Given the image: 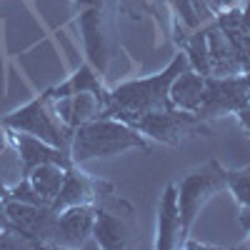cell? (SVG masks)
Listing matches in <instances>:
<instances>
[{
	"label": "cell",
	"mask_w": 250,
	"mask_h": 250,
	"mask_svg": "<svg viewBox=\"0 0 250 250\" xmlns=\"http://www.w3.org/2000/svg\"><path fill=\"white\" fill-rule=\"evenodd\" d=\"M188 65H190L188 55L183 50H178V55L168 62L165 70H160L150 78H138V80H128V83L115 85L108 93V108L103 113V118H118L123 123L133 125L143 115L173 108L170 85Z\"/></svg>",
	"instance_id": "cell-1"
},
{
	"label": "cell",
	"mask_w": 250,
	"mask_h": 250,
	"mask_svg": "<svg viewBox=\"0 0 250 250\" xmlns=\"http://www.w3.org/2000/svg\"><path fill=\"white\" fill-rule=\"evenodd\" d=\"M150 143L133 125L118 118H95L83 123L73 130L70 140V158L75 165L88 163L95 158H115L125 150H143L148 153Z\"/></svg>",
	"instance_id": "cell-2"
},
{
	"label": "cell",
	"mask_w": 250,
	"mask_h": 250,
	"mask_svg": "<svg viewBox=\"0 0 250 250\" xmlns=\"http://www.w3.org/2000/svg\"><path fill=\"white\" fill-rule=\"evenodd\" d=\"M0 125L13 133H28L35 135L40 140H45L50 145L70 150V140H73V128L60 120V115L55 113V100H53V90H43L38 98H33L30 103L20 105L18 110L8 113L0 118Z\"/></svg>",
	"instance_id": "cell-3"
},
{
	"label": "cell",
	"mask_w": 250,
	"mask_h": 250,
	"mask_svg": "<svg viewBox=\"0 0 250 250\" xmlns=\"http://www.w3.org/2000/svg\"><path fill=\"white\" fill-rule=\"evenodd\" d=\"M115 0H108L103 5H90L78 10V25L83 35V48H85L88 62L103 75H108L110 60L118 48L115 40Z\"/></svg>",
	"instance_id": "cell-4"
},
{
	"label": "cell",
	"mask_w": 250,
	"mask_h": 250,
	"mask_svg": "<svg viewBox=\"0 0 250 250\" xmlns=\"http://www.w3.org/2000/svg\"><path fill=\"white\" fill-rule=\"evenodd\" d=\"M223 190H228V183H225V168L218 160H208L198 170L183 178V183L178 185V208L185 238H190L193 223L198 220L200 210Z\"/></svg>",
	"instance_id": "cell-5"
},
{
	"label": "cell",
	"mask_w": 250,
	"mask_h": 250,
	"mask_svg": "<svg viewBox=\"0 0 250 250\" xmlns=\"http://www.w3.org/2000/svg\"><path fill=\"white\" fill-rule=\"evenodd\" d=\"M133 128L140 130L148 140H155L160 145H180L188 138H198V135H210V120H203L200 115L190 110H180V108H168L160 113L143 115L133 123Z\"/></svg>",
	"instance_id": "cell-6"
},
{
	"label": "cell",
	"mask_w": 250,
	"mask_h": 250,
	"mask_svg": "<svg viewBox=\"0 0 250 250\" xmlns=\"http://www.w3.org/2000/svg\"><path fill=\"white\" fill-rule=\"evenodd\" d=\"M135 223V208L120 198L118 193L103 198L95 205V225H93V240L98 248L118 250L130 243V230Z\"/></svg>",
	"instance_id": "cell-7"
},
{
	"label": "cell",
	"mask_w": 250,
	"mask_h": 250,
	"mask_svg": "<svg viewBox=\"0 0 250 250\" xmlns=\"http://www.w3.org/2000/svg\"><path fill=\"white\" fill-rule=\"evenodd\" d=\"M248 103H250V75L245 73L228 75V78L210 75L205 80V95L195 115H200L203 120H213L220 115H235Z\"/></svg>",
	"instance_id": "cell-8"
},
{
	"label": "cell",
	"mask_w": 250,
	"mask_h": 250,
	"mask_svg": "<svg viewBox=\"0 0 250 250\" xmlns=\"http://www.w3.org/2000/svg\"><path fill=\"white\" fill-rule=\"evenodd\" d=\"M5 213L10 220V230H15L18 235L30 240L33 248H53L58 213L50 205L5 200Z\"/></svg>",
	"instance_id": "cell-9"
},
{
	"label": "cell",
	"mask_w": 250,
	"mask_h": 250,
	"mask_svg": "<svg viewBox=\"0 0 250 250\" xmlns=\"http://www.w3.org/2000/svg\"><path fill=\"white\" fill-rule=\"evenodd\" d=\"M115 193V183L95 178L85 170H80V165H73V168L65 170V178H62L60 193L53 200V210L60 213L70 205H98L103 198H108Z\"/></svg>",
	"instance_id": "cell-10"
},
{
	"label": "cell",
	"mask_w": 250,
	"mask_h": 250,
	"mask_svg": "<svg viewBox=\"0 0 250 250\" xmlns=\"http://www.w3.org/2000/svg\"><path fill=\"white\" fill-rule=\"evenodd\" d=\"M93 225H95V205H70L58 213L55 220V238L53 248H85L95 245L93 240Z\"/></svg>",
	"instance_id": "cell-11"
},
{
	"label": "cell",
	"mask_w": 250,
	"mask_h": 250,
	"mask_svg": "<svg viewBox=\"0 0 250 250\" xmlns=\"http://www.w3.org/2000/svg\"><path fill=\"white\" fill-rule=\"evenodd\" d=\"M10 133V140L15 145V150L20 155V163H23V175L28 178V173L33 168H38V165L43 163H55V165H62V168H70L73 158H70V150L65 148H58V145H50L45 140H40L35 135H28V133Z\"/></svg>",
	"instance_id": "cell-12"
},
{
	"label": "cell",
	"mask_w": 250,
	"mask_h": 250,
	"mask_svg": "<svg viewBox=\"0 0 250 250\" xmlns=\"http://www.w3.org/2000/svg\"><path fill=\"white\" fill-rule=\"evenodd\" d=\"M183 233V220H180V208H178V185L168 183L163 190L160 205H158V238L155 250H178L185 245Z\"/></svg>",
	"instance_id": "cell-13"
},
{
	"label": "cell",
	"mask_w": 250,
	"mask_h": 250,
	"mask_svg": "<svg viewBox=\"0 0 250 250\" xmlns=\"http://www.w3.org/2000/svg\"><path fill=\"white\" fill-rule=\"evenodd\" d=\"M215 25L223 30L228 43L233 45L243 73L250 75V15H248V8H233V10L218 13Z\"/></svg>",
	"instance_id": "cell-14"
},
{
	"label": "cell",
	"mask_w": 250,
	"mask_h": 250,
	"mask_svg": "<svg viewBox=\"0 0 250 250\" xmlns=\"http://www.w3.org/2000/svg\"><path fill=\"white\" fill-rule=\"evenodd\" d=\"M53 100H55V113L60 115V120L65 125H70L73 130L83 123L103 118V113L108 108V100L95 95V93H75V95L53 98Z\"/></svg>",
	"instance_id": "cell-15"
},
{
	"label": "cell",
	"mask_w": 250,
	"mask_h": 250,
	"mask_svg": "<svg viewBox=\"0 0 250 250\" xmlns=\"http://www.w3.org/2000/svg\"><path fill=\"white\" fill-rule=\"evenodd\" d=\"M173 13V40L175 45L185 35L208 28L215 20V13L205 0H168Z\"/></svg>",
	"instance_id": "cell-16"
},
{
	"label": "cell",
	"mask_w": 250,
	"mask_h": 250,
	"mask_svg": "<svg viewBox=\"0 0 250 250\" xmlns=\"http://www.w3.org/2000/svg\"><path fill=\"white\" fill-rule=\"evenodd\" d=\"M208 62H210V75L215 78H228V75H240V60L228 43L223 30L215 25V20L208 25Z\"/></svg>",
	"instance_id": "cell-17"
},
{
	"label": "cell",
	"mask_w": 250,
	"mask_h": 250,
	"mask_svg": "<svg viewBox=\"0 0 250 250\" xmlns=\"http://www.w3.org/2000/svg\"><path fill=\"white\" fill-rule=\"evenodd\" d=\"M205 75H200L198 70H193L188 65L170 85V100L173 105L180 108V110H190L195 113L198 105L203 103V95H205Z\"/></svg>",
	"instance_id": "cell-18"
},
{
	"label": "cell",
	"mask_w": 250,
	"mask_h": 250,
	"mask_svg": "<svg viewBox=\"0 0 250 250\" xmlns=\"http://www.w3.org/2000/svg\"><path fill=\"white\" fill-rule=\"evenodd\" d=\"M50 90H53V98H65V95H75V93H95V95L105 98V100H108V93H110L105 85H103L100 73L90 65V62H83L65 83H60V85H55Z\"/></svg>",
	"instance_id": "cell-19"
},
{
	"label": "cell",
	"mask_w": 250,
	"mask_h": 250,
	"mask_svg": "<svg viewBox=\"0 0 250 250\" xmlns=\"http://www.w3.org/2000/svg\"><path fill=\"white\" fill-rule=\"evenodd\" d=\"M73 168V165H70ZM65 170L62 165H55V163H43L38 165V168H33L28 173V180L30 185L35 188V193L43 198L45 205H53V200L58 198L60 193V185H62V178H65Z\"/></svg>",
	"instance_id": "cell-20"
},
{
	"label": "cell",
	"mask_w": 250,
	"mask_h": 250,
	"mask_svg": "<svg viewBox=\"0 0 250 250\" xmlns=\"http://www.w3.org/2000/svg\"><path fill=\"white\" fill-rule=\"evenodd\" d=\"M225 183H228V190L235 198V203L250 205V165L248 168H235V170H225Z\"/></svg>",
	"instance_id": "cell-21"
},
{
	"label": "cell",
	"mask_w": 250,
	"mask_h": 250,
	"mask_svg": "<svg viewBox=\"0 0 250 250\" xmlns=\"http://www.w3.org/2000/svg\"><path fill=\"white\" fill-rule=\"evenodd\" d=\"M5 200L33 203V205H45V203H43V198H40V195L35 193V188L30 185V180H28V178H20L18 183H13V185L8 188V195H5Z\"/></svg>",
	"instance_id": "cell-22"
},
{
	"label": "cell",
	"mask_w": 250,
	"mask_h": 250,
	"mask_svg": "<svg viewBox=\"0 0 250 250\" xmlns=\"http://www.w3.org/2000/svg\"><path fill=\"white\" fill-rule=\"evenodd\" d=\"M120 13H125L130 20H143L148 13H153L150 0H115Z\"/></svg>",
	"instance_id": "cell-23"
},
{
	"label": "cell",
	"mask_w": 250,
	"mask_h": 250,
	"mask_svg": "<svg viewBox=\"0 0 250 250\" xmlns=\"http://www.w3.org/2000/svg\"><path fill=\"white\" fill-rule=\"evenodd\" d=\"M208 5H210V10L218 15L223 10H233V8H248L250 0H205Z\"/></svg>",
	"instance_id": "cell-24"
},
{
	"label": "cell",
	"mask_w": 250,
	"mask_h": 250,
	"mask_svg": "<svg viewBox=\"0 0 250 250\" xmlns=\"http://www.w3.org/2000/svg\"><path fill=\"white\" fill-rule=\"evenodd\" d=\"M235 118H238V123L243 125V130H245V135L250 138V103L245 108H240L238 113H235Z\"/></svg>",
	"instance_id": "cell-25"
},
{
	"label": "cell",
	"mask_w": 250,
	"mask_h": 250,
	"mask_svg": "<svg viewBox=\"0 0 250 250\" xmlns=\"http://www.w3.org/2000/svg\"><path fill=\"white\" fill-rule=\"evenodd\" d=\"M8 148H10V133H8V128L0 125V155H3Z\"/></svg>",
	"instance_id": "cell-26"
},
{
	"label": "cell",
	"mask_w": 250,
	"mask_h": 250,
	"mask_svg": "<svg viewBox=\"0 0 250 250\" xmlns=\"http://www.w3.org/2000/svg\"><path fill=\"white\" fill-rule=\"evenodd\" d=\"M0 230H10V220H8V213H5V200L0 198Z\"/></svg>",
	"instance_id": "cell-27"
},
{
	"label": "cell",
	"mask_w": 250,
	"mask_h": 250,
	"mask_svg": "<svg viewBox=\"0 0 250 250\" xmlns=\"http://www.w3.org/2000/svg\"><path fill=\"white\" fill-rule=\"evenodd\" d=\"M240 225L250 233V205H243L240 208Z\"/></svg>",
	"instance_id": "cell-28"
},
{
	"label": "cell",
	"mask_w": 250,
	"mask_h": 250,
	"mask_svg": "<svg viewBox=\"0 0 250 250\" xmlns=\"http://www.w3.org/2000/svg\"><path fill=\"white\" fill-rule=\"evenodd\" d=\"M75 8H90V5H103V3H108V0H73Z\"/></svg>",
	"instance_id": "cell-29"
},
{
	"label": "cell",
	"mask_w": 250,
	"mask_h": 250,
	"mask_svg": "<svg viewBox=\"0 0 250 250\" xmlns=\"http://www.w3.org/2000/svg\"><path fill=\"white\" fill-rule=\"evenodd\" d=\"M5 195H8V185H5L3 180H0V198H3V200H5Z\"/></svg>",
	"instance_id": "cell-30"
},
{
	"label": "cell",
	"mask_w": 250,
	"mask_h": 250,
	"mask_svg": "<svg viewBox=\"0 0 250 250\" xmlns=\"http://www.w3.org/2000/svg\"><path fill=\"white\" fill-rule=\"evenodd\" d=\"M248 15H250V3H248Z\"/></svg>",
	"instance_id": "cell-31"
}]
</instances>
